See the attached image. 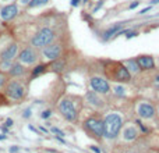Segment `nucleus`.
Returning <instances> with one entry per match:
<instances>
[{
  "label": "nucleus",
  "instance_id": "nucleus-1",
  "mask_svg": "<svg viewBox=\"0 0 159 153\" xmlns=\"http://www.w3.org/2000/svg\"><path fill=\"white\" fill-rule=\"evenodd\" d=\"M122 128V117L117 114H109L103 121V135L106 138H116Z\"/></svg>",
  "mask_w": 159,
  "mask_h": 153
},
{
  "label": "nucleus",
  "instance_id": "nucleus-2",
  "mask_svg": "<svg viewBox=\"0 0 159 153\" xmlns=\"http://www.w3.org/2000/svg\"><path fill=\"white\" fill-rule=\"evenodd\" d=\"M53 38H55L53 31L49 30V28H43V30H41L39 32L35 35V38L32 39V43H34V46H37V47H42V46L49 45L53 40Z\"/></svg>",
  "mask_w": 159,
  "mask_h": 153
},
{
  "label": "nucleus",
  "instance_id": "nucleus-3",
  "mask_svg": "<svg viewBox=\"0 0 159 153\" xmlns=\"http://www.w3.org/2000/svg\"><path fill=\"white\" fill-rule=\"evenodd\" d=\"M59 110L60 113L64 116V118L69 121H76L77 118V111H76V107L74 104L71 103L70 100H63L62 103L59 104Z\"/></svg>",
  "mask_w": 159,
  "mask_h": 153
},
{
  "label": "nucleus",
  "instance_id": "nucleus-4",
  "mask_svg": "<svg viewBox=\"0 0 159 153\" xmlns=\"http://www.w3.org/2000/svg\"><path fill=\"white\" fill-rule=\"evenodd\" d=\"M85 127L92 134L98 135V137H102L103 135V123L101 120H98V118H90L85 123Z\"/></svg>",
  "mask_w": 159,
  "mask_h": 153
},
{
  "label": "nucleus",
  "instance_id": "nucleus-5",
  "mask_svg": "<svg viewBox=\"0 0 159 153\" xmlns=\"http://www.w3.org/2000/svg\"><path fill=\"white\" fill-rule=\"evenodd\" d=\"M91 86L95 92H99V93H108L109 92V84L102 78H98V77H94L91 79Z\"/></svg>",
  "mask_w": 159,
  "mask_h": 153
},
{
  "label": "nucleus",
  "instance_id": "nucleus-6",
  "mask_svg": "<svg viewBox=\"0 0 159 153\" xmlns=\"http://www.w3.org/2000/svg\"><path fill=\"white\" fill-rule=\"evenodd\" d=\"M7 95H9L11 99H21L24 95V88L18 82H11V84L7 86Z\"/></svg>",
  "mask_w": 159,
  "mask_h": 153
},
{
  "label": "nucleus",
  "instance_id": "nucleus-7",
  "mask_svg": "<svg viewBox=\"0 0 159 153\" xmlns=\"http://www.w3.org/2000/svg\"><path fill=\"white\" fill-rule=\"evenodd\" d=\"M17 13H18V9H17L16 4H9V6L2 9L0 17H2L4 21H9V20H11V18H14V17L17 16Z\"/></svg>",
  "mask_w": 159,
  "mask_h": 153
},
{
  "label": "nucleus",
  "instance_id": "nucleus-8",
  "mask_svg": "<svg viewBox=\"0 0 159 153\" xmlns=\"http://www.w3.org/2000/svg\"><path fill=\"white\" fill-rule=\"evenodd\" d=\"M60 52H62V49H60V45H50V46H48V47H45V50H43V54L46 56L49 60H56L57 57H59Z\"/></svg>",
  "mask_w": 159,
  "mask_h": 153
},
{
  "label": "nucleus",
  "instance_id": "nucleus-9",
  "mask_svg": "<svg viewBox=\"0 0 159 153\" xmlns=\"http://www.w3.org/2000/svg\"><path fill=\"white\" fill-rule=\"evenodd\" d=\"M20 61L21 63H25V64H32L35 60H37V54H35V52H34L32 49H25L21 52L20 54Z\"/></svg>",
  "mask_w": 159,
  "mask_h": 153
},
{
  "label": "nucleus",
  "instance_id": "nucleus-10",
  "mask_svg": "<svg viewBox=\"0 0 159 153\" xmlns=\"http://www.w3.org/2000/svg\"><path fill=\"white\" fill-rule=\"evenodd\" d=\"M138 113L143 118H151L154 116V107L148 103H143V104H140Z\"/></svg>",
  "mask_w": 159,
  "mask_h": 153
},
{
  "label": "nucleus",
  "instance_id": "nucleus-11",
  "mask_svg": "<svg viewBox=\"0 0 159 153\" xmlns=\"http://www.w3.org/2000/svg\"><path fill=\"white\" fill-rule=\"evenodd\" d=\"M16 54H17V45L13 43V45H10L3 53H2V59L6 60V61H10L11 59L16 57Z\"/></svg>",
  "mask_w": 159,
  "mask_h": 153
},
{
  "label": "nucleus",
  "instance_id": "nucleus-12",
  "mask_svg": "<svg viewBox=\"0 0 159 153\" xmlns=\"http://www.w3.org/2000/svg\"><path fill=\"white\" fill-rule=\"evenodd\" d=\"M115 78H116L117 81H129V79H130L129 70H126L124 67H122V65H117L116 74H115Z\"/></svg>",
  "mask_w": 159,
  "mask_h": 153
},
{
  "label": "nucleus",
  "instance_id": "nucleus-13",
  "mask_svg": "<svg viewBox=\"0 0 159 153\" xmlns=\"http://www.w3.org/2000/svg\"><path fill=\"white\" fill-rule=\"evenodd\" d=\"M137 64H138V67H141V68L148 70V68H152L154 67V60H152V57H140Z\"/></svg>",
  "mask_w": 159,
  "mask_h": 153
},
{
  "label": "nucleus",
  "instance_id": "nucleus-14",
  "mask_svg": "<svg viewBox=\"0 0 159 153\" xmlns=\"http://www.w3.org/2000/svg\"><path fill=\"white\" fill-rule=\"evenodd\" d=\"M123 135H124V139L126 141H132L137 138V131L134 130L132 127H129L124 130V132H123Z\"/></svg>",
  "mask_w": 159,
  "mask_h": 153
},
{
  "label": "nucleus",
  "instance_id": "nucleus-15",
  "mask_svg": "<svg viewBox=\"0 0 159 153\" xmlns=\"http://www.w3.org/2000/svg\"><path fill=\"white\" fill-rule=\"evenodd\" d=\"M119 30H122V24H117V25H115V26H112V28H109V30L105 32V39H109L112 35H115V33H117V31Z\"/></svg>",
  "mask_w": 159,
  "mask_h": 153
},
{
  "label": "nucleus",
  "instance_id": "nucleus-16",
  "mask_svg": "<svg viewBox=\"0 0 159 153\" xmlns=\"http://www.w3.org/2000/svg\"><path fill=\"white\" fill-rule=\"evenodd\" d=\"M10 72H11V75H21L24 72V68L21 67L20 64H16L10 68Z\"/></svg>",
  "mask_w": 159,
  "mask_h": 153
},
{
  "label": "nucleus",
  "instance_id": "nucleus-17",
  "mask_svg": "<svg viewBox=\"0 0 159 153\" xmlns=\"http://www.w3.org/2000/svg\"><path fill=\"white\" fill-rule=\"evenodd\" d=\"M87 98H88V100L91 102V103H94V104H99V99L96 98V95L94 93V92H88V95H87Z\"/></svg>",
  "mask_w": 159,
  "mask_h": 153
},
{
  "label": "nucleus",
  "instance_id": "nucleus-18",
  "mask_svg": "<svg viewBox=\"0 0 159 153\" xmlns=\"http://www.w3.org/2000/svg\"><path fill=\"white\" fill-rule=\"evenodd\" d=\"M48 0H31L30 2V7H37V6H43L46 4Z\"/></svg>",
  "mask_w": 159,
  "mask_h": 153
},
{
  "label": "nucleus",
  "instance_id": "nucleus-19",
  "mask_svg": "<svg viewBox=\"0 0 159 153\" xmlns=\"http://www.w3.org/2000/svg\"><path fill=\"white\" fill-rule=\"evenodd\" d=\"M127 67H129V68L131 70L132 72H136V71H138V64H137L136 61H132V60H130V61L127 63Z\"/></svg>",
  "mask_w": 159,
  "mask_h": 153
},
{
  "label": "nucleus",
  "instance_id": "nucleus-20",
  "mask_svg": "<svg viewBox=\"0 0 159 153\" xmlns=\"http://www.w3.org/2000/svg\"><path fill=\"white\" fill-rule=\"evenodd\" d=\"M43 70H45V65H43V64L38 65V67H35V70H34L32 75H34V77H37V75H39L41 72H43Z\"/></svg>",
  "mask_w": 159,
  "mask_h": 153
},
{
  "label": "nucleus",
  "instance_id": "nucleus-21",
  "mask_svg": "<svg viewBox=\"0 0 159 153\" xmlns=\"http://www.w3.org/2000/svg\"><path fill=\"white\" fill-rule=\"evenodd\" d=\"M50 114H52V111H50V110L43 111V113H42V118H49V117H50Z\"/></svg>",
  "mask_w": 159,
  "mask_h": 153
},
{
  "label": "nucleus",
  "instance_id": "nucleus-22",
  "mask_svg": "<svg viewBox=\"0 0 159 153\" xmlns=\"http://www.w3.org/2000/svg\"><path fill=\"white\" fill-rule=\"evenodd\" d=\"M9 67H11V64L9 61H6V60H4V63L2 64V68H3V70H9Z\"/></svg>",
  "mask_w": 159,
  "mask_h": 153
},
{
  "label": "nucleus",
  "instance_id": "nucleus-23",
  "mask_svg": "<svg viewBox=\"0 0 159 153\" xmlns=\"http://www.w3.org/2000/svg\"><path fill=\"white\" fill-rule=\"evenodd\" d=\"M4 82H6V77H4L3 74H0V88L4 85Z\"/></svg>",
  "mask_w": 159,
  "mask_h": 153
},
{
  "label": "nucleus",
  "instance_id": "nucleus-24",
  "mask_svg": "<svg viewBox=\"0 0 159 153\" xmlns=\"http://www.w3.org/2000/svg\"><path fill=\"white\" fill-rule=\"evenodd\" d=\"M115 91H116V93H119V95H123V93H124V92H123L124 89H123L122 86H116V88H115Z\"/></svg>",
  "mask_w": 159,
  "mask_h": 153
},
{
  "label": "nucleus",
  "instance_id": "nucleus-25",
  "mask_svg": "<svg viewBox=\"0 0 159 153\" xmlns=\"http://www.w3.org/2000/svg\"><path fill=\"white\" fill-rule=\"evenodd\" d=\"M18 150H20V148H18V146H11L10 148V152L11 153H16V152H18Z\"/></svg>",
  "mask_w": 159,
  "mask_h": 153
},
{
  "label": "nucleus",
  "instance_id": "nucleus-26",
  "mask_svg": "<svg viewBox=\"0 0 159 153\" xmlns=\"http://www.w3.org/2000/svg\"><path fill=\"white\" fill-rule=\"evenodd\" d=\"M59 67H63V63H56V64H53V68L55 70H59Z\"/></svg>",
  "mask_w": 159,
  "mask_h": 153
},
{
  "label": "nucleus",
  "instance_id": "nucleus-27",
  "mask_svg": "<svg viewBox=\"0 0 159 153\" xmlns=\"http://www.w3.org/2000/svg\"><path fill=\"white\" fill-rule=\"evenodd\" d=\"M11 125H13V120H10V118H9V120L6 121V127H11Z\"/></svg>",
  "mask_w": 159,
  "mask_h": 153
},
{
  "label": "nucleus",
  "instance_id": "nucleus-28",
  "mask_svg": "<svg viewBox=\"0 0 159 153\" xmlns=\"http://www.w3.org/2000/svg\"><path fill=\"white\" fill-rule=\"evenodd\" d=\"M30 116H31V110H25V111H24V117H30Z\"/></svg>",
  "mask_w": 159,
  "mask_h": 153
},
{
  "label": "nucleus",
  "instance_id": "nucleus-29",
  "mask_svg": "<svg viewBox=\"0 0 159 153\" xmlns=\"http://www.w3.org/2000/svg\"><path fill=\"white\" fill-rule=\"evenodd\" d=\"M52 132H56V134H62V135H63V132H62V131H60V130H57V128H52Z\"/></svg>",
  "mask_w": 159,
  "mask_h": 153
},
{
  "label": "nucleus",
  "instance_id": "nucleus-30",
  "mask_svg": "<svg viewBox=\"0 0 159 153\" xmlns=\"http://www.w3.org/2000/svg\"><path fill=\"white\" fill-rule=\"evenodd\" d=\"M91 149H92V150H94V152H95V153H99V152H101V150L98 149V148H95V146H91Z\"/></svg>",
  "mask_w": 159,
  "mask_h": 153
},
{
  "label": "nucleus",
  "instance_id": "nucleus-31",
  "mask_svg": "<svg viewBox=\"0 0 159 153\" xmlns=\"http://www.w3.org/2000/svg\"><path fill=\"white\" fill-rule=\"evenodd\" d=\"M137 6H138V2H134V3L130 6V9H134V7H137Z\"/></svg>",
  "mask_w": 159,
  "mask_h": 153
},
{
  "label": "nucleus",
  "instance_id": "nucleus-32",
  "mask_svg": "<svg viewBox=\"0 0 159 153\" xmlns=\"http://www.w3.org/2000/svg\"><path fill=\"white\" fill-rule=\"evenodd\" d=\"M78 2H80V0H71V4H73V6H77Z\"/></svg>",
  "mask_w": 159,
  "mask_h": 153
},
{
  "label": "nucleus",
  "instance_id": "nucleus-33",
  "mask_svg": "<svg viewBox=\"0 0 159 153\" xmlns=\"http://www.w3.org/2000/svg\"><path fill=\"white\" fill-rule=\"evenodd\" d=\"M149 9H151V7H147V9H144V10H141V14H144V13H147V11L149 10Z\"/></svg>",
  "mask_w": 159,
  "mask_h": 153
},
{
  "label": "nucleus",
  "instance_id": "nucleus-34",
  "mask_svg": "<svg viewBox=\"0 0 159 153\" xmlns=\"http://www.w3.org/2000/svg\"><path fill=\"white\" fill-rule=\"evenodd\" d=\"M134 35H136V32H130L129 35H127V38H131V36H134Z\"/></svg>",
  "mask_w": 159,
  "mask_h": 153
},
{
  "label": "nucleus",
  "instance_id": "nucleus-35",
  "mask_svg": "<svg viewBox=\"0 0 159 153\" xmlns=\"http://www.w3.org/2000/svg\"><path fill=\"white\" fill-rule=\"evenodd\" d=\"M0 139H6V135H3V134H2V135H0Z\"/></svg>",
  "mask_w": 159,
  "mask_h": 153
},
{
  "label": "nucleus",
  "instance_id": "nucleus-36",
  "mask_svg": "<svg viewBox=\"0 0 159 153\" xmlns=\"http://www.w3.org/2000/svg\"><path fill=\"white\" fill-rule=\"evenodd\" d=\"M21 2H23V3H28V2H30V0H21Z\"/></svg>",
  "mask_w": 159,
  "mask_h": 153
},
{
  "label": "nucleus",
  "instance_id": "nucleus-37",
  "mask_svg": "<svg viewBox=\"0 0 159 153\" xmlns=\"http://www.w3.org/2000/svg\"><path fill=\"white\" fill-rule=\"evenodd\" d=\"M152 3H154V4H155V3H159V0H154Z\"/></svg>",
  "mask_w": 159,
  "mask_h": 153
}]
</instances>
